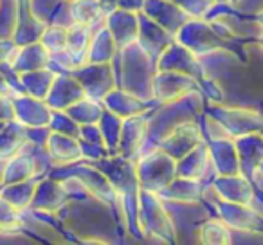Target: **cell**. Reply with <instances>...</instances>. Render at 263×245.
I'll return each instance as SVG.
<instances>
[{
  "label": "cell",
  "instance_id": "4fadbf2b",
  "mask_svg": "<svg viewBox=\"0 0 263 245\" xmlns=\"http://www.w3.org/2000/svg\"><path fill=\"white\" fill-rule=\"evenodd\" d=\"M177 177L202 180L205 184L213 182V179L216 177V172L211 164V159H209V150L205 141L177 161Z\"/></svg>",
  "mask_w": 263,
  "mask_h": 245
},
{
  "label": "cell",
  "instance_id": "7c38bea8",
  "mask_svg": "<svg viewBox=\"0 0 263 245\" xmlns=\"http://www.w3.org/2000/svg\"><path fill=\"white\" fill-rule=\"evenodd\" d=\"M193 90H200L198 81L191 76L172 70H157L154 78V99L157 103H168L180 99Z\"/></svg>",
  "mask_w": 263,
  "mask_h": 245
},
{
  "label": "cell",
  "instance_id": "ffe728a7",
  "mask_svg": "<svg viewBox=\"0 0 263 245\" xmlns=\"http://www.w3.org/2000/svg\"><path fill=\"white\" fill-rule=\"evenodd\" d=\"M175 42V36L170 34L162 26L148 18L144 13L139 11V36L137 44L148 52L154 60H159L161 54Z\"/></svg>",
  "mask_w": 263,
  "mask_h": 245
},
{
  "label": "cell",
  "instance_id": "f546056e",
  "mask_svg": "<svg viewBox=\"0 0 263 245\" xmlns=\"http://www.w3.org/2000/svg\"><path fill=\"white\" fill-rule=\"evenodd\" d=\"M198 241L204 245H231L233 243V231L223 220L216 215L204 220L198 231Z\"/></svg>",
  "mask_w": 263,
  "mask_h": 245
},
{
  "label": "cell",
  "instance_id": "4dcf8cb0",
  "mask_svg": "<svg viewBox=\"0 0 263 245\" xmlns=\"http://www.w3.org/2000/svg\"><path fill=\"white\" fill-rule=\"evenodd\" d=\"M65 112L76 121L78 125H92V123H98L101 119L105 106H103V103L99 99L85 96L83 99H80L72 106H69Z\"/></svg>",
  "mask_w": 263,
  "mask_h": 245
},
{
  "label": "cell",
  "instance_id": "9a60e30c",
  "mask_svg": "<svg viewBox=\"0 0 263 245\" xmlns=\"http://www.w3.org/2000/svg\"><path fill=\"white\" fill-rule=\"evenodd\" d=\"M204 141L205 139L204 134H202L200 123L198 121H186V123L177 126L168 137H164L159 148H162L166 154H170L173 159L179 161L180 157H184L187 152L193 150L195 146H198Z\"/></svg>",
  "mask_w": 263,
  "mask_h": 245
},
{
  "label": "cell",
  "instance_id": "52a82bcc",
  "mask_svg": "<svg viewBox=\"0 0 263 245\" xmlns=\"http://www.w3.org/2000/svg\"><path fill=\"white\" fill-rule=\"evenodd\" d=\"M136 173L141 190L159 193L177 177V159L162 148H154L136 159Z\"/></svg>",
  "mask_w": 263,
  "mask_h": 245
},
{
  "label": "cell",
  "instance_id": "9c48e42d",
  "mask_svg": "<svg viewBox=\"0 0 263 245\" xmlns=\"http://www.w3.org/2000/svg\"><path fill=\"white\" fill-rule=\"evenodd\" d=\"M157 69L172 70V72H180L195 78L198 81V87H200L202 81H205L209 78L208 69L202 63V58H198L195 52H191L186 45H182L177 40L157 60Z\"/></svg>",
  "mask_w": 263,
  "mask_h": 245
},
{
  "label": "cell",
  "instance_id": "7a4b0ae2",
  "mask_svg": "<svg viewBox=\"0 0 263 245\" xmlns=\"http://www.w3.org/2000/svg\"><path fill=\"white\" fill-rule=\"evenodd\" d=\"M117 88L130 92L144 101L154 99V78L157 74V60H154L139 44L119 49L112 60Z\"/></svg>",
  "mask_w": 263,
  "mask_h": 245
},
{
  "label": "cell",
  "instance_id": "ba28073f",
  "mask_svg": "<svg viewBox=\"0 0 263 245\" xmlns=\"http://www.w3.org/2000/svg\"><path fill=\"white\" fill-rule=\"evenodd\" d=\"M205 112L215 116L233 137L251 132H263V114L254 110L227 106L222 105V101H205Z\"/></svg>",
  "mask_w": 263,
  "mask_h": 245
},
{
  "label": "cell",
  "instance_id": "277c9868",
  "mask_svg": "<svg viewBox=\"0 0 263 245\" xmlns=\"http://www.w3.org/2000/svg\"><path fill=\"white\" fill-rule=\"evenodd\" d=\"M175 40L186 45L191 52L204 58L215 52H238L241 44L236 38H227L205 18H190L180 31L175 34Z\"/></svg>",
  "mask_w": 263,
  "mask_h": 245
},
{
  "label": "cell",
  "instance_id": "603a6c76",
  "mask_svg": "<svg viewBox=\"0 0 263 245\" xmlns=\"http://www.w3.org/2000/svg\"><path fill=\"white\" fill-rule=\"evenodd\" d=\"M205 143H208L209 159H211L216 175H238V173H241L234 137L233 139L205 141Z\"/></svg>",
  "mask_w": 263,
  "mask_h": 245
},
{
  "label": "cell",
  "instance_id": "f35d334b",
  "mask_svg": "<svg viewBox=\"0 0 263 245\" xmlns=\"http://www.w3.org/2000/svg\"><path fill=\"white\" fill-rule=\"evenodd\" d=\"M80 143H81V154H83L85 161H99V159H105L110 155L105 146L87 143V141H81V139H80Z\"/></svg>",
  "mask_w": 263,
  "mask_h": 245
},
{
  "label": "cell",
  "instance_id": "f1b7e54d",
  "mask_svg": "<svg viewBox=\"0 0 263 245\" xmlns=\"http://www.w3.org/2000/svg\"><path fill=\"white\" fill-rule=\"evenodd\" d=\"M70 2V15L74 24L83 26H103L106 15L103 11L101 0H69Z\"/></svg>",
  "mask_w": 263,
  "mask_h": 245
},
{
  "label": "cell",
  "instance_id": "836d02e7",
  "mask_svg": "<svg viewBox=\"0 0 263 245\" xmlns=\"http://www.w3.org/2000/svg\"><path fill=\"white\" fill-rule=\"evenodd\" d=\"M40 42L49 52H60L67 49V29L62 26H45Z\"/></svg>",
  "mask_w": 263,
  "mask_h": 245
},
{
  "label": "cell",
  "instance_id": "60d3db41",
  "mask_svg": "<svg viewBox=\"0 0 263 245\" xmlns=\"http://www.w3.org/2000/svg\"><path fill=\"white\" fill-rule=\"evenodd\" d=\"M144 0H116V6L121 9H128V11L139 13L143 9Z\"/></svg>",
  "mask_w": 263,
  "mask_h": 245
},
{
  "label": "cell",
  "instance_id": "e0dca14e",
  "mask_svg": "<svg viewBox=\"0 0 263 245\" xmlns=\"http://www.w3.org/2000/svg\"><path fill=\"white\" fill-rule=\"evenodd\" d=\"M211 186L215 187L220 200L236 202V204H252L256 197V186L251 179L238 173V175H216Z\"/></svg>",
  "mask_w": 263,
  "mask_h": 245
},
{
  "label": "cell",
  "instance_id": "6da1fadb",
  "mask_svg": "<svg viewBox=\"0 0 263 245\" xmlns=\"http://www.w3.org/2000/svg\"><path fill=\"white\" fill-rule=\"evenodd\" d=\"M205 110V98L200 90H193L180 99L168 103H157L148 112V134L141 154L159 148L164 137H168L179 125L186 121H198Z\"/></svg>",
  "mask_w": 263,
  "mask_h": 245
},
{
  "label": "cell",
  "instance_id": "cb8c5ba5",
  "mask_svg": "<svg viewBox=\"0 0 263 245\" xmlns=\"http://www.w3.org/2000/svg\"><path fill=\"white\" fill-rule=\"evenodd\" d=\"M45 148H47L49 155L52 157L54 164H58V166L72 164V162L83 159L80 139L72 136H65V134L51 132Z\"/></svg>",
  "mask_w": 263,
  "mask_h": 245
},
{
  "label": "cell",
  "instance_id": "44dd1931",
  "mask_svg": "<svg viewBox=\"0 0 263 245\" xmlns=\"http://www.w3.org/2000/svg\"><path fill=\"white\" fill-rule=\"evenodd\" d=\"M85 96L87 94L74 74H56L54 83L45 98V103L52 110H67L74 103L83 99Z\"/></svg>",
  "mask_w": 263,
  "mask_h": 245
},
{
  "label": "cell",
  "instance_id": "ab89813d",
  "mask_svg": "<svg viewBox=\"0 0 263 245\" xmlns=\"http://www.w3.org/2000/svg\"><path fill=\"white\" fill-rule=\"evenodd\" d=\"M234 8L240 13H243V15L254 16L256 13H259L263 9V0H240Z\"/></svg>",
  "mask_w": 263,
  "mask_h": 245
},
{
  "label": "cell",
  "instance_id": "b9f144b4",
  "mask_svg": "<svg viewBox=\"0 0 263 245\" xmlns=\"http://www.w3.org/2000/svg\"><path fill=\"white\" fill-rule=\"evenodd\" d=\"M252 205H254V208L259 211V215L263 216V193L256 191V197H254V200H252Z\"/></svg>",
  "mask_w": 263,
  "mask_h": 245
},
{
  "label": "cell",
  "instance_id": "f6af8a7d",
  "mask_svg": "<svg viewBox=\"0 0 263 245\" xmlns=\"http://www.w3.org/2000/svg\"><path fill=\"white\" fill-rule=\"evenodd\" d=\"M258 44H259V45H261V49H263V34H261V36H259V38H258Z\"/></svg>",
  "mask_w": 263,
  "mask_h": 245
},
{
  "label": "cell",
  "instance_id": "74e56055",
  "mask_svg": "<svg viewBox=\"0 0 263 245\" xmlns=\"http://www.w3.org/2000/svg\"><path fill=\"white\" fill-rule=\"evenodd\" d=\"M80 139L87 141V143H92V144L105 146V139H103V134H101V130H99L98 123H92V125H80Z\"/></svg>",
  "mask_w": 263,
  "mask_h": 245
},
{
  "label": "cell",
  "instance_id": "4316f807",
  "mask_svg": "<svg viewBox=\"0 0 263 245\" xmlns=\"http://www.w3.org/2000/svg\"><path fill=\"white\" fill-rule=\"evenodd\" d=\"M34 193L36 195L33 197V205L38 209H47V211L49 209L54 211V209L62 208V205L65 204L67 197H69L63 182H60L58 179L44 180V182L36 187Z\"/></svg>",
  "mask_w": 263,
  "mask_h": 245
},
{
  "label": "cell",
  "instance_id": "5bb4252c",
  "mask_svg": "<svg viewBox=\"0 0 263 245\" xmlns=\"http://www.w3.org/2000/svg\"><path fill=\"white\" fill-rule=\"evenodd\" d=\"M146 134L148 112L123 119V128H121L119 144H117V155H123V157L136 161L139 157L144 141H146Z\"/></svg>",
  "mask_w": 263,
  "mask_h": 245
},
{
  "label": "cell",
  "instance_id": "d6986e66",
  "mask_svg": "<svg viewBox=\"0 0 263 245\" xmlns=\"http://www.w3.org/2000/svg\"><path fill=\"white\" fill-rule=\"evenodd\" d=\"M238 161H240L241 175L254 179L259 164L263 162V132H251L234 137Z\"/></svg>",
  "mask_w": 263,
  "mask_h": 245
},
{
  "label": "cell",
  "instance_id": "2e32d148",
  "mask_svg": "<svg viewBox=\"0 0 263 245\" xmlns=\"http://www.w3.org/2000/svg\"><path fill=\"white\" fill-rule=\"evenodd\" d=\"M141 13H144L148 18L162 26L173 36L191 18L184 9H180L172 0H144Z\"/></svg>",
  "mask_w": 263,
  "mask_h": 245
},
{
  "label": "cell",
  "instance_id": "3957f363",
  "mask_svg": "<svg viewBox=\"0 0 263 245\" xmlns=\"http://www.w3.org/2000/svg\"><path fill=\"white\" fill-rule=\"evenodd\" d=\"M98 166L112 182L114 190L117 191L123 202L124 215H126V227L130 236L143 238L139 231V195L141 186L136 173V161L126 159L123 155H108L99 161H90Z\"/></svg>",
  "mask_w": 263,
  "mask_h": 245
},
{
  "label": "cell",
  "instance_id": "8992f818",
  "mask_svg": "<svg viewBox=\"0 0 263 245\" xmlns=\"http://www.w3.org/2000/svg\"><path fill=\"white\" fill-rule=\"evenodd\" d=\"M166 211L173 223L177 243H193L198 241V231L204 220L215 215V209L202 202H172L164 200ZM200 243V241H198Z\"/></svg>",
  "mask_w": 263,
  "mask_h": 245
},
{
  "label": "cell",
  "instance_id": "bcb514c9",
  "mask_svg": "<svg viewBox=\"0 0 263 245\" xmlns=\"http://www.w3.org/2000/svg\"><path fill=\"white\" fill-rule=\"evenodd\" d=\"M258 172H259V173H261V175H263V162H261V164H259V169H258Z\"/></svg>",
  "mask_w": 263,
  "mask_h": 245
},
{
  "label": "cell",
  "instance_id": "484cf974",
  "mask_svg": "<svg viewBox=\"0 0 263 245\" xmlns=\"http://www.w3.org/2000/svg\"><path fill=\"white\" fill-rule=\"evenodd\" d=\"M117 44L114 40V36L110 34V31L106 29V26H101L94 31L90 38V44L87 49V60L88 63H106L112 62L114 56L117 54Z\"/></svg>",
  "mask_w": 263,
  "mask_h": 245
},
{
  "label": "cell",
  "instance_id": "d4e9b609",
  "mask_svg": "<svg viewBox=\"0 0 263 245\" xmlns=\"http://www.w3.org/2000/svg\"><path fill=\"white\" fill-rule=\"evenodd\" d=\"M204 187L205 182L202 180L175 177L168 186L159 191V197L162 200L172 202H202L204 200Z\"/></svg>",
  "mask_w": 263,
  "mask_h": 245
},
{
  "label": "cell",
  "instance_id": "5b68a950",
  "mask_svg": "<svg viewBox=\"0 0 263 245\" xmlns=\"http://www.w3.org/2000/svg\"><path fill=\"white\" fill-rule=\"evenodd\" d=\"M139 231L141 236L161 243H177L173 223L159 193L141 190L139 195Z\"/></svg>",
  "mask_w": 263,
  "mask_h": 245
},
{
  "label": "cell",
  "instance_id": "d6a6232c",
  "mask_svg": "<svg viewBox=\"0 0 263 245\" xmlns=\"http://www.w3.org/2000/svg\"><path fill=\"white\" fill-rule=\"evenodd\" d=\"M56 72L51 70L49 67L45 69H38V70H31L24 76V83H26L27 90L38 99H45L51 90L52 83H54Z\"/></svg>",
  "mask_w": 263,
  "mask_h": 245
},
{
  "label": "cell",
  "instance_id": "8fae6325",
  "mask_svg": "<svg viewBox=\"0 0 263 245\" xmlns=\"http://www.w3.org/2000/svg\"><path fill=\"white\" fill-rule=\"evenodd\" d=\"M215 213L220 220L236 231H263V216L252 204H236V202L218 200Z\"/></svg>",
  "mask_w": 263,
  "mask_h": 245
},
{
  "label": "cell",
  "instance_id": "ac0fdd59",
  "mask_svg": "<svg viewBox=\"0 0 263 245\" xmlns=\"http://www.w3.org/2000/svg\"><path fill=\"white\" fill-rule=\"evenodd\" d=\"M105 26L116 40L117 49H123L137 42V36H139V13L116 8L112 13L106 15Z\"/></svg>",
  "mask_w": 263,
  "mask_h": 245
},
{
  "label": "cell",
  "instance_id": "8d00e7d4",
  "mask_svg": "<svg viewBox=\"0 0 263 245\" xmlns=\"http://www.w3.org/2000/svg\"><path fill=\"white\" fill-rule=\"evenodd\" d=\"M172 2H175L180 9H184L191 18H205L213 6V2L209 0H172Z\"/></svg>",
  "mask_w": 263,
  "mask_h": 245
},
{
  "label": "cell",
  "instance_id": "ee69618b",
  "mask_svg": "<svg viewBox=\"0 0 263 245\" xmlns=\"http://www.w3.org/2000/svg\"><path fill=\"white\" fill-rule=\"evenodd\" d=\"M209 2H213V4H218V2H231V0H209Z\"/></svg>",
  "mask_w": 263,
  "mask_h": 245
},
{
  "label": "cell",
  "instance_id": "7dc6e473",
  "mask_svg": "<svg viewBox=\"0 0 263 245\" xmlns=\"http://www.w3.org/2000/svg\"><path fill=\"white\" fill-rule=\"evenodd\" d=\"M238 2H240V0H231V4H233V6H236Z\"/></svg>",
  "mask_w": 263,
  "mask_h": 245
},
{
  "label": "cell",
  "instance_id": "7bdbcfd3",
  "mask_svg": "<svg viewBox=\"0 0 263 245\" xmlns=\"http://www.w3.org/2000/svg\"><path fill=\"white\" fill-rule=\"evenodd\" d=\"M254 18L258 20V22H259V26L263 27V9H261V11H259V13H256V15H254Z\"/></svg>",
  "mask_w": 263,
  "mask_h": 245
},
{
  "label": "cell",
  "instance_id": "e575fe53",
  "mask_svg": "<svg viewBox=\"0 0 263 245\" xmlns=\"http://www.w3.org/2000/svg\"><path fill=\"white\" fill-rule=\"evenodd\" d=\"M198 123H200V128H202V134H204L205 141L233 139V136H231L229 130H227L215 116H211V114L205 112V110L200 116V119H198Z\"/></svg>",
  "mask_w": 263,
  "mask_h": 245
},
{
  "label": "cell",
  "instance_id": "1f68e13d",
  "mask_svg": "<svg viewBox=\"0 0 263 245\" xmlns=\"http://www.w3.org/2000/svg\"><path fill=\"white\" fill-rule=\"evenodd\" d=\"M98 125L103 134V139H105V146H106V150H108V154L116 155L117 144H119V137H121V128H123V119L105 108L101 119L98 121Z\"/></svg>",
  "mask_w": 263,
  "mask_h": 245
},
{
  "label": "cell",
  "instance_id": "30bf717a",
  "mask_svg": "<svg viewBox=\"0 0 263 245\" xmlns=\"http://www.w3.org/2000/svg\"><path fill=\"white\" fill-rule=\"evenodd\" d=\"M72 74L81 83L85 94H87L88 98L99 99V101L117 87L112 62H106V63L85 62V63H81Z\"/></svg>",
  "mask_w": 263,
  "mask_h": 245
},
{
  "label": "cell",
  "instance_id": "d590c367",
  "mask_svg": "<svg viewBox=\"0 0 263 245\" xmlns=\"http://www.w3.org/2000/svg\"><path fill=\"white\" fill-rule=\"evenodd\" d=\"M49 126H51L52 132L65 134V136H72L80 139V125H78L65 110H52Z\"/></svg>",
  "mask_w": 263,
  "mask_h": 245
},
{
  "label": "cell",
  "instance_id": "7402d4cb",
  "mask_svg": "<svg viewBox=\"0 0 263 245\" xmlns=\"http://www.w3.org/2000/svg\"><path fill=\"white\" fill-rule=\"evenodd\" d=\"M103 106L110 112H114L116 116H119L121 119L126 117L137 116V114H146L157 105V101H144V99L137 98V96L130 94V92L123 90V88H114L110 94H106L101 99Z\"/></svg>",
  "mask_w": 263,
  "mask_h": 245
},
{
  "label": "cell",
  "instance_id": "83f0119b",
  "mask_svg": "<svg viewBox=\"0 0 263 245\" xmlns=\"http://www.w3.org/2000/svg\"><path fill=\"white\" fill-rule=\"evenodd\" d=\"M105 26V24H103ZM101 26H83V24H74L67 29V51L72 54L78 63H85L87 60V49L90 44V38L94 31Z\"/></svg>",
  "mask_w": 263,
  "mask_h": 245
}]
</instances>
